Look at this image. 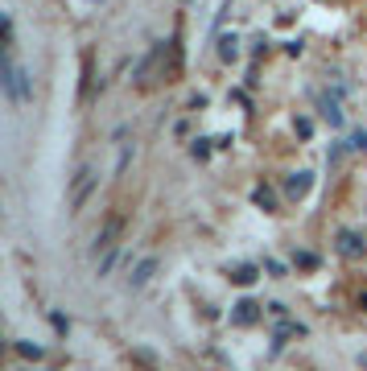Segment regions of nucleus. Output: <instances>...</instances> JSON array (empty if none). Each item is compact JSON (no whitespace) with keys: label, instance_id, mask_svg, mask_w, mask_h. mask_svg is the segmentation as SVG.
Instances as JSON below:
<instances>
[{"label":"nucleus","instance_id":"f257e3e1","mask_svg":"<svg viewBox=\"0 0 367 371\" xmlns=\"http://www.w3.org/2000/svg\"><path fill=\"white\" fill-rule=\"evenodd\" d=\"M4 95H8V103H29V95H33V87H29V79H25V70L13 62V50L4 54Z\"/></svg>","mask_w":367,"mask_h":371},{"label":"nucleus","instance_id":"f03ea898","mask_svg":"<svg viewBox=\"0 0 367 371\" xmlns=\"http://www.w3.org/2000/svg\"><path fill=\"white\" fill-rule=\"evenodd\" d=\"M95 186H99V174H95L91 165H83V169L75 174V182H70V211H75V215L87 206V198H91Z\"/></svg>","mask_w":367,"mask_h":371},{"label":"nucleus","instance_id":"7ed1b4c3","mask_svg":"<svg viewBox=\"0 0 367 371\" xmlns=\"http://www.w3.org/2000/svg\"><path fill=\"white\" fill-rule=\"evenodd\" d=\"M120 232H124V219H120V215H112V219H107V227L95 235V248H99V252H112V248H116V235H120Z\"/></svg>","mask_w":367,"mask_h":371},{"label":"nucleus","instance_id":"20e7f679","mask_svg":"<svg viewBox=\"0 0 367 371\" xmlns=\"http://www.w3.org/2000/svg\"><path fill=\"white\" fill-rule=\"evenodd\" d=\"M153 273H157V256H149V260H140L137 264V273H133V289H140V285H149V277H153Z\"/></svg>","mask_w":367,"mask_h":371},{"label":"nucleus","instance_id":"39448f33","mask_svg":"<svg viewBox=\"0 0 367 371\" xmlns=\"http://www.w3.org/2000/svg\"><path fill=\"white\" fill-rule=\"evenodd\" d=\"M338 252H343V256H359V252H364L359 235H355V232H343V235H338Z\"/></svg>","mask_w":367,"mask_h":371},{"label":"nucleus","instance_id":"423d86ee","mask_svg":"<svg viewBox=\"0 0 367 371\" xmlns=\"http://www.w3.org/2000/svg\"><path fill=\"white\" fill-rule=\"evenodd\" d=\"M306 190H310V174H293V178L285 182V194H289V198H301Z\"/></svg>","mask_w":367,"mask_h":371},{"label":"nucleus","instance_id":"0eeeda50","mask_svg":"<svg viewBox=\"0 0 367 371\" xmlns=\"http://www.w3.org/2000/svg\"><path fill=\"white\" fill-rule=\"evenodd\" d=\"M235 322L239 326L256 322V305H252V301H239V305H235Z\"/></svg>","mask_w":367,"mask_h":371},{"label":"nucleus","instance_id":"6e6552de","mask_svg":"<svg viewBox=\"0 0 367 371\" xmlns=\"http://www.w3.org/2000/svg\"><path fill=\"white\" fill-rule=\"evenodd\" d=\"M322 116H326V120H330L334 128L343 124V112H338V103H334V99H322Z\"/></svg>","mask_w":367,"mask_h":371},{"label":"nucleus","instance_id":"1a4fd4ad","mask_svg":"<svg viewBox=\"0 0 367 371\" xmlns=\"http://www.w3.org/2000/svg\"><path fill=\"white\" fill-rule=\"evenodd\" d=\"M235 280H239V285H252V280H256V268H252V264H244V268H235Z\"/></svg>","mask_w":367,"mask_h":371},{"label":"nucleus","instance_id":"9d476101","mask_svg":"<svg viewBox=\"0 0 367 371\" xmlns=\"http://www.w3.org/2000/svg\"><path fill=\"white\" fill-rule=\"evenodd\" d=\"M235 46H239V42H235V38H223V50H219V58H227V62H231V58H235V54H239V50H235Z\"/></svg>","mask_w":367,"mask_h":371},{"label":"nucleus","instance_id":"9b49d317","mask_svg":"<svg viewBox=\"0 0 367 371\" xmlns=\"http://www.w3.org/2000/svg\"><path fill=\"white\" fill-rule=\"evenodd\" d=\"M17 351H21V355H29V359H38V355H42V347H33V342H21Z\"/></svg>","mask_w":367,"mask_h":371},{"label":"nucleus","instance_id":"f8f14e48","mask_svg":"<svg viewBox=\"0 0 367 371\" xmlns=\"http://www.w3.org/2000/svg\"><path fill=\"white\" fill-rule=\"evenodd\" d=\"M355 149H367V132H355Z\"/></svg>","mask_w":367,"mask_h":371}]
</instances>
